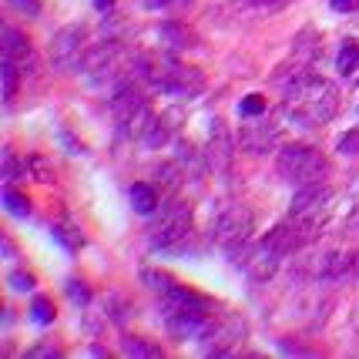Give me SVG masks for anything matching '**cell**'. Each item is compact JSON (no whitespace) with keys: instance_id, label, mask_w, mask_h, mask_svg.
<instances>
[{"instance_id":"cell-1","label":"cell","mask_w":359,"mask_h":359,"mask_svg":"<svg viewBox=\"0 0 359 359\" xmlns=\"http://www.w3.org/2000/svg\"><path fill=\"white\" fill-rule=\"evenodd\" d=\"M285 114L302 128L329 125L339 111V88L319 74H299L285 91Z\"/></svg>"},{"instance_id":"cell-2","label":"cell","mask_w":359,"mask_h":359,"mask_svg":"<svg viewBox=\"0 0 359 359\" xmlns=\"http://www.w3.org/2000/svg\"><path fill=\"white\" fill-rule=\"evenodd\" d=\"M141 74L148 78V84L161 94H172V97H198L205 88V78L198 67H185L178 61H141Z\"/></svg>"},{"instance_id":"cell-3","label":"cell","mask_w":359,"mask_h":359,"mask_svg":"<svg viewBox=\"0 0 359 359\" xmlns=\"http://www.w3.org/2000/svg\"><path fill=\"white\" fill-rule=\"evenodd\" d=\"M108 111H111V118L118 121V128L125 135H131V138H144V131L155 121V111L148 104V97L131 81H121L114 88V94H111V101H108Z\"/></svg>"},{"instance_id":"cell-4","label":"cell","mask_w":359,"mask_h":359,"mask_svg":"<svg viewBox=\"0 0 359 359\" xmlns=\"http://www.w3.org/2000/svg\"><path fill=\"white\" fill-rule=\"evenodd\" d=\"M279 175L296 188L306 185H319L329 175V161L323 158V151H316L309 144H289L279 151V161H276Z\"/></svg>"},{"instance_id":"cell-5","label":"cell","mask_w":359,"mask_h":359,"mask_svg":"<svg viewBox=\"0 0 359 359\" xmlns=\"http://www.w3.org/2000/svg\"><path fill=\"white\" fill-rule=\"evenodd\" d=\"M252 232H255V219L245 205H232L219 215V222L212 225V242L219 245L222 252L229 255H242V249L252 242Z\"/></svg>"},{"instance_id":"cell-6","label":"cell","mask_w":359,"mask_h":359,"mask_svg":"<svg viewBox=\"0 0 359 359\" xmlns=\"http://www.w3.org/2000/svg\"><path fill=\"white\" fill-rule=\"evenodd\" d=\"M188 238H191V208L182 202L168 205L161 212V219L151 225V245L155 249H178Z\"/></svg>"},{"instance_id":"cell-7","label":"cell","mask_w":359,"mask_h":359,"mask_svg":"<svg viewBox=\"0 0 359 359\" xmlns=\"http://www.w3.org/2000/svg\"><path fill=\"white\" fill-rule=\"evenodd\" d=\"M84 37H88V31H84L81 24H67V27H61V31L54 34V41H50V64H54L57 71H67V67L81 64Z\"/></svg>"},{"instance_id":"cell-8","label":"cell","mask_w":359,"mask_h":359,"mask_svg":"<svg viewBox=\"0 0 359 359\" xmlns=\"http://www.w3.org/2000/svg\"><path fill=\"white\" fill-rule=\"evenodd\" d=\"M0 44H4V64H11L14 71H20V78H27L34 74V67H37V57H34V47L31 41L24 37V34L17 31V27H4L0 34Z\"/></svg>"},{"instance_id":"cell-9","label":"cell","mask_w":359,"mask_h":359,"mask_svg":"<svg viewBox=\"0 0 359 359\" xmlns=\"http://www.w3.org/2000/svg\"><path fill=\"white\" fill-rule=\"evenodd\" d=\"M205 161H208V168H215V172H229V168H232V161H235L232 138H229V128H225L222 118H212V121H208Z\"/></svg>"},{"instance_id":"cell-10","label":"cell","mask_w":359,"mask_h":359,"mask_svg":"<svg viewBox=\"0 0 359 359\" xmlns=\"http://www.w3.org/2000/svg\"><path fill=\"white\" fill-rule=\"evenodd\" d=\"M245 339V323L238 319V316H219L215 323H212V329L205 332L202 343H208V349L212 353H229L235 343H242Z\"/></svg>"},{"instance_id":"cell-11","label":"cell","mask_w":359,"mask_h":359,"mask_svg":"<svg viewBox=\"0 0 359 359\" xmlns=\"http://www.w3.org/2000/svg\"><path fill=\"white\" fill-rule=\"evenodd\" d=\"M276 141H279V128L272 125V121H262V114H259V118H249V125H242V131H238V144H242L245 151H252V155L269 151Z\"/></svg>"},{"instance_id":"cell-12","label":"cell","mask_w":359,"mask_h":359,"mask_svg":"<svg viewBox=\"0 0 359 359\" xmlns=\"http://www.w3.org/2000/svg\"><path fill=\"white\" fill-rule=\"evenodd\" d=\"M84 64H88V74H91L94 81H97V78H111V74H118V47H114V44L94 47Z\"/></svg>"},{"instance_id":"cell-13","label":"cell","mask_w":359,"mask_h":359,"mask_svg":"<svg viewBox=\"0 0 359 359\" xmlns=\"http://www.w3.org/2000/svg\"><path fill=\"white\" fill-rule=\"evenodd\" d=\"M131 205H135V212H141V215H151L158 208V191L151 185L138 182V185H131Z\"/></svg>"},{"instance_id":"cell-14","label":"cell","mask_w":359,"mask_h":359,"mask_svg":"<svg viewBox=\"0 0 359 359\" xmlns=\"http://www.w3.org/2000/svg\"><path fill=\"white\" fill-rule=\"evenodd\" d=\"M121 353H125V356H138V359H161V349L151 346L148 339H138V336L121 339Z\"/></svg>"},{"instance_id":"cell-15","label":"cell","mask_w":359,"mask_h":359,"mask_svg":"<svg viewBox=\"0 0 359 359\" xmlns=\"http://www.w3.org/2000/svg\"><path fill=\"white\" fill-rule=\"evenodd\" d=\"M50 235H54V242L57 245H64L67 252H78L81 245H84V238H81V232L71 225V222H61V225H54L50 229Z\"/></svg>"},{"instance_id":"cell-16","label":"cell","mask_w":359,"mask_h":359,"mask_svg":"<svg viewBox=\"0 0 359 359\" xmlns=\"http://www.w3.org/2000/svg\"><path fill=\"white\" fill-rule=\"evenodd\" d=\"M4 205H7V212L17 215V219H27V215H31V202H27V195H24V191H17L14 185L4 188Z\"/></svg>"},{"instance_id":"cell-17","label":"cell","mask_w":359,"mask_h":359,"mask_svg":"<svg viewBox=\"0 0 359 359\" xmlns=\"http://www.w3.org/2000/svg\"><path fill=\"white\" fill-rule=\"evenodd\" d=\"M336 71H339V74H346V78L359 71V44H356V41H346V44H343L339 57H336Z\"/></svg>"},{"instance_id":"cell-18","label":"cell","mask_w":359,"mask_h":359,"mask_svg":"<svg viewBox=\"0 0 359 359\" xmlns=\"http://www.w3.org/2000/svg\"><path fill=\"white\" fill-rule=\"evenodd\" d=\"M161 37H165L168 47H175V50H185V47H191V41H195L191 31H185V27H182V24H175V20L161 27Z\"/></svg>"},{"instance_id":"cell-19","label":"cell","mask_w":359,"mask_h":359,"mask_svg":"<svg viewBox=\"0 0 359 359\" xmlns=\"http://www.w3.org/2000/svg\"><path fill=\"white\" fill-rule=\"evenodd\" d=\"M54 316H57V309H54V302L47 296H37L31 306V319L37 323V326H50L54 323Z\"/></svg>"},{"instance_id":"cell-20","label":"cell","mask_w":359,"mask_h":359,"mask_svg":"<svg viewBox=\"0 0 359 359\" xmlns=\"http://www.w3.org/2000/svg\"><path fill=\"white\" fill-rule=\"evenodd\" d=\"M0 78H4V101L11 104L17 94V84H20V71H14L11 64H0Z\"/></svg>"},{"instance_id":"cell-21","label":"cell","mask_w":359,"mask_h":359,"mask_svg":"<svg viewBox=\"0 0 359 359\" xmlns=\"http://www.w3.org/2000/svg\"><path fill=\"white\" fill-rule=\"evenodd\" d=\"M238 114H242V118H259V114H266V97H262V94H249V97H242Z\"/></svg>"},{"instance_id":"cell-22","label":"cell","mask_w":359,"mask_h":359,"mask_svg":"<svg viewBox=\"0 0 359 359\" xmlns=\"http://www.w3.org/2000/svg\"><path fill=\"white\" fill-rule=\"evenodd\" d=\"M144 144H151V148H161V144H165V141H168V125H165V121H161V118H155V121H151V128H148V131H144Z\"/></svg>"},{"instance_id":"cell-23","label":"cell","mask_w":359,"mask_h":359,"mask_svg":"<svg viewBox=\"0 0 359 359\" xmlns=\"http://www.w3.org/2000/svg\"><path fill=\"white\" fill-rule=\"evenodd\" d=\"M67 296H71V302H78V306H84V302L91 299V289H88L84 282L71 279V282H67Z\"/></svg>"},{"instance_id":"cell-24","label":"cell","mask_w":359,"mask_h":359,"mask_svg":"<svg viewBox=\"0 0 359 359\" xmlns=\"http://www.w3.org/2000/svg\"><path fill=\"white\" fill-rule=\"evenodd\" d=\"M11 285H14L17 292H31V289H34V276H31V272H14V276H11Z\"/></svg>"},{"instance_id":"cell-25","label":"cell","mask_w":359,"mask_h":359,"mask_svg":"<svg viewBox=\"0 0 359 359\" xmlns=\"http://www.w3.org/2000/svg\"><path fill=\"white\" fill-rule=\"evenodd\" d=\"M339 151H343V155H359V131H349V135L339 141Z\"/></svg>"},{"instance_id":"cell-26","label":"cell","mask_w":359,"mask_h":359,"mask_svg":"<svg viewBox=\"0 0 359 359\" xmlns=\"http://www.w3.org/2000/svg\"><path fill=\"white\" fill-rule=\"evenodd\" d=\"M332 11H339V14H356L359 0H332Z\"/></svg>"},{"instance_id":"cell-27","label":"cell","mask_w":359,"mask_h":359,"mask_svg":"<svg viewBox=\"0 0 359 359\" xmlns=\"http://www.w3.org/2000/svg\"><path fill=\"white\" fill-rule=\"evenodd\" d=\"M17 11H24V14H41V4L37 0H11Z\"/></svg>"},{"instance_id":"cell-28","label":"cell","mask_w":359,"mask_h":359,"mask_svg":"<svg viewBox=\"0 0 359 359\" xmlns=\"http://www.w3.org/2000/svg\"><path fill=\"white\" fill-rule=\"evenodd\" d=\"M245 4H252V7H262V11H276V7H282L285 0H245Z\"/></svg>"},{"instance_id":"cell-29","label":"cell","mask_w":359,"mask_h":359,"mask_svg":"<svg viewBox=\"0 0 359 359\" xmlns=\"http://www.w3.org/2000/svg\"><path fill=\"white\" fill-rule=\"evenodd\" d=\"M27 356H47V359H57L61 353H57V349H47V346H37V349H31Z\"/></svg>"},{"instance_id":"cell-30","label":"cell","mask_w":359,"mask_h":359,"mask_svg":"<svg viewBox=\"0 0 359 359\" xmlns=\"http://www.w3.org/2000/svg\"><path fill=\"white\" fill-rule=\"evenodd\" d=\"M144 7H168V4H175V0H141Z\"/></svg>"},{"instance_id":"cell-31","label":"cell","mask_w":359,"mask_h":359,"mask_svg":"<svg viewBox=\"0 0 359 359\" xmlns=\"http://www.w3.org/2000/svg\"><path fill=\"white\" fill-rule=\"evenodd\" d=\"M94 4H97V11H108V7H114L118 0H94Z\"/></svg>"}]
</instances>
